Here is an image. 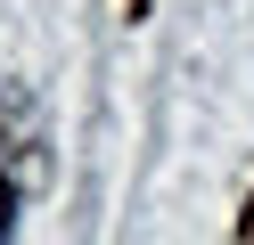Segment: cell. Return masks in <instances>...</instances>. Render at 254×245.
Wrapping results in <instances>:
<instances>
[{
	"label": "cell",
	"instance_id": "2",
	"mask_svg": "<svg viewBox=\"0 0 254 245\" xmlns=\"http://www.w3.org/2000/svg\"><path fill=\"white\" fill-rule=\"evenodd\" d=\"M0 237H8V180H0Z\"/></svg>",
	"mask_w": 254,
	"mask_h": 245
},
{
	"label": "cell",
	"instance_id": "3",
	"mask_svg": "<svg viewBox=\"0 0 254 245\" xmlns=\"http://www.w3.org/2000/svg\"><path fill=\"white\" fill-rule=\"evenodd\" d=\"M123 16H131V25H139V16H148V0H123Z\"/></svg>",
	"mask_w": 254,
	"mask_h": 245
},
{
	"label": "cell",
	"instance_id": "1",
	"mask_svg": "<svg viewBox=\"0 0 254 245\" xmlns=\"http://www.w3.org/2000/svg\"><path fill=\"white\" fill-rule=\"evenodd\" d=\"M238 245H254V196H246V212H238Z\"/></svg>",
	"mask_w": 254,
	"mask_h": 245
}]
</instances>
